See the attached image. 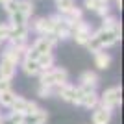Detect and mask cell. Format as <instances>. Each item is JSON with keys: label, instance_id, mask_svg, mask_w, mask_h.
<instances>
[{"label": "cell", "instance_id": "6da1fadb", "mask_svg": "<svg viewBox=\"0 0 124 124\" xmlns=\"http://www.w3.org/2000/svg\"><path fill=\"white\" fill-rule=\"evenodd\" d=\"M37 78H39V85H46V87L54 89V87L63 85L65 82H69V72L63 67H52L48 70H43Z\"/></svg>", "mask_w": 124, "mask_h": 124}, {"label": "cell", "instance_id": "7a4b0ae2", "mask_svg": "<svg viewBox=\"0 0 124 124\" xmlns=\"http://www.w3.org/2000/svg\"><path fill=\"white\" fill-rule=\"evenodd\" d=\"M93 37L98 41L100 48L106 50V48H109V46H115V45L120 41V37H122V28H120V24L113 26V28H100V30L93 31Z\"/></svg>", "mask_w": 124, "mask_h": 124}, {"label": "cell", "instance_id": "3957f363", "mask_svg": "<svg viewBox=\"0 0 124 124\" xmlns=\"http://www.w3.org/2000/svg\"><path fill=\"white\" fill-rule=\"evenodd\" d=\"M91 35H93V28H91V24H89L87 21L82 19V21L70 24V39H74L78 45L85 46L87 41L91 39Z\"/></svg>", "mask_w": 124, "mask_h": 124}, {"label": "cell", "instance_id": "277c9868", "mask_svg": "<svg viewBox=\"0 0 124 124\" xmlns=\"http://www.w3.org/2000/svg\"><path fill=\"white\" fill-rule=\"evenodd\" d=\"M120 104H122V89H120L119 85H117V87L106 89V91L100 94V104H98V106L109 109V111L117 109Z\"/></svg>", "mask_w": 124, "mask_h": 124}, {"label": "cell", "instance_id": "5b68a950", "mask_svg": "<svg viewBox=\"0 0 124 124\" xmlns=\"http://www.w3.org/2000/svg\"><path fill=\"white\" fill-rule=\"evenodd\" d=\"M28 35H30V26L28 24L9 26V30H8V43L13 45V46H26L28 45Z\"/></svg>", "mask_w": 124, "mask_h": 124}, {"label": "cell", "instance_id": "8992f818", "mask_svg": "<svg viewBox=\"0 0 124 124\" xmlns=\"http://www.w3.org/2000/svg\"><path fill=\"white\" fill-rule=\"evenodd\" d=\"M57 37L54 35V33H48V35H39L35 39V41L31 43L30 46L33 48V50L41 56V54H46V52H52L54 48H56V45H57Z\"/></svg>", "mask_w": 124, "mask_h": 124}, {"label": "cell", "instance_id": "52a82bcc", "mask_svg": "<svg viewBox=\"0 0 124 124\" xmlns=\"http://www.w3.org/2000/svg\"><path fill=\"white\" fill-rule=\"evenodd\" d=\"M50 19H52V22H54V30H52V33L57 37V41L70 39V24L65 22V19H63L59 13H57V15H52Z\"/></svg>", "mask_w": 124, "mask_h": 124}, {"label": "cell", "instance_id": "ba28073f", "mask_svg": "<svg viewBox=\"0 0 124 124\" xmlns=\"http://www.w3.org/2000/svg\"><path fill=\"white\" fill-rule=\"evenodd\" d=\"M37 108H39L37 102H33V100H26L24 96H19V94H17L9 109H11V111H15V113H21V115H28V113H31V111H35Z\"/></svg>", "mask_w": 124, "mask_h": 124}, {"label": "cell", "instance_id": "9c48e42d", "mask_svg": "<svg viewBox=\"0 0 124 124\" xmlns=\"http://www.w3.org/2000/svg\"><path fill=\"white\" fill-rule=\"evenodd\" d=\"M76 93H78V85H72V83H69V82H65L59 87H54V96H59L61 100H65L69 104H74Z\"/></svg>", "mask_w": 124, "mask_h": 124}, {"label": "cell", "instance_id": "30bf717a", "mask_svg": "<svg viewBox=\"0 0 124 124\" xmlns=\"http://www.w3.org/2000/svg\"><path fill=\"white\" fill-rule=\"evenodd\" d=\"M98 82H100V78L94 70H83L78 78V87L85 89V91H93V89H96Z\"/></svg>", "mask_w": 124, "mask_h": 124}, {"label": "cell", "instance_id": "8fae6325", "mask_svg": "<svg viewBox=\"0 0 124 124\" xmlns=\"http://www.w3.org/2000/svg\"><path fill=\"white\" fill-rule=\"evenodd\" d=\"M30 30H33L37 35H48L54 30V22H52L50 17H39L33 21V24H28Z\"/></svg>", "mask_w": 124, "mask_h": 124}, {"label": "cell", "instance_id": "7c38bea8", "mask_svg": "<svg viewBox=\"0 0 124 124\" xmlns=\"http://www.w3.org/2000/svg\"><path fill=\"white\" fill-rule=\"evenodd\" d=\"M26 46H28V45H26ZM26 46H13V45H8V46L4 48V52H2V57L9 59L11 63H15L17 67H19V63L22 61V56H24Z\"/></svg>", "mask_w": 124, "mask_h": 124}, {"label": "cell", "instance_id": "4fadbf2b", "mask_svg": "<svg viewBox=\"0 0 124 124\" xmlns=\"http://www.w3.org/2000/svg\"><path fill=\"white\" fill-rule=\"evenodd\" d=\"M46 120H48V111L43 108H37L35 111L22 117V124H46Z\"/></svg>", "mask_w": 124, "mask_h": 124}, {"label": "cell", "instance_id": "5bb4252c", "mask_svg": "<svg viewBox=\"0 0 124 124\" xmlns=\"http://www.w3.org/2000/svg\"><path fill=\"white\" fill-rule=\"evenodd\" d=\"M98 104H100V94L96 93V89H93V91H85V89H83V96H82V100H80V106H82V108L93 111Z\"/></svg>", "mask_w": 124, "mask_h": 124}, {"label": "cell", "instance_id": "9a60e30c", "mask_svg": "<svg viewBox=\"0 0 124 124\" xmlns=\"http://www.w3.org/2000/svg\"><path fill=\"white\" fill-rule=\"evenodd\" d=\"M111 117H113V111H109V109L102 108V106H96L93 109V115H91V122L93 124H109Z\"/></svg>", "mask_w": 124, "mask_h": 124}, {"label": "cell", "instance_id": "2e32d148", "mask_svg": "<svg viewBox=\"0 0 124 124\" xmlns=\"http://www.w3.org/2000/svg\"><path fill=\"white\" fill-rule=\"evenodd\" d=\"M15 72H17V65L11 63L9 59L2 57V59H0V80L11 82V80L15 78Z\"/></svg>", "mask_w": 124, "mask_h": 124}, {"label": "cell", "instance_id": "e0dca14e", "mask_svg": "<svg viewBox=\"0 0 124 124\" xmlns=\"http://www.w3.org/2000/svg\"><path fill=\"white\" fill-rule=\"evenodd\" d=\"M19 67L22 69V72H24L26 76L35 78V76H39V74H41V69H39L37 61H33V59H28V57H22V61L19 63Z\"/></svg>", "mask_w": 124, "mask_h": 124}, {"label": "cell", "instance_id": "ac0fdd59", "mask_svg": "<svg viewBox=\"0 0 124 124\" xmlns=\"http://www.w3.org/2000/svg\"><path fill=\"white\" fill-rule=\"evenodd\" d=\"M94 56V67L100 69V70H106V69L111 65V54L106 50H98L93 54Z\"/></svg>", "mask_w": 124, "mask_h": 124}, {"label": "cell", "instance_id": "d6986e66", "mask_svg": "<svg viewBox=\"0 0 124 124\" xmlns=\"http://www.w3.org/2000/svg\"><path fill=\"white\" fill-rule=\"evenodd\" d=\"M54 61H56L54 52H46V54H41V56L37 57V65H39V69H41V72L52 69V67H54Z\"/></svg>", "mask_w": 124, "mask_h": 124}, {"label": "cell", "instance_id": "ffe728a7", "mask_svg": "<svg viewBox=\"0 0 124 124\" xmlns=\"http://www.w3.org/2000/svg\"><path fill=\"white\" fill-rule=\"evenodd\" d=\"M61 17L65 19V22L74 24V22H78V21H82V19H83V11H82V8L74 6L70 11H67V13H65V15H61Z\"/></svg>", "mask_w": 124, "mask_h": 124}, {"label": "cell", "instance_id": "44dd1931", "mask_svg": "<svg viewBox=\"0 0 124 124\" xmlns=\"http://www.w3.org/2000/svg\"><path fill=\"white\" fill-rule=\"evenodd\" d=\"M17 94L11 91V89H6V91H2L0 93V108H11V104H13V100H15Z\"/></svg>", "mask_w": 124, "mask_h": 124}, {"label": "cell", "instance_id": "7402d4cb", "mask_svg": "<svg viewBox=\"0 0 124 124\" xmlns=\"http://www.w3.org/2000/svg\"><path fill=\"white\" fill-rule=\"evenodd\" d=\"M33 9H35V6H33L31 0H19V9L17 11H21L26 19H30L33 15Z\"/></svg>", "mask_w": 124, "mask_h": 124}, {"label": "cell", "instance_id": "603a6c76", "mask_svg": "<svg viewBox=\"0 0 124 124\" xmlns=\"http://www.w3.org/2000/svg\"><path fill=\"white\" fill-rule=\"evenodd\" d=\"M76 6L74 0H56V8H57V13L59 15H65L67 11H70Z\"/></svg>", "mask_w": 124, "mask_h": 124}, {"label": "cell", "instance_id": "cb8c5ba5", "mask_svg": "<svg viewBox=\"0 0 124 124\" xmlns=\"http://www.w3.org/2000/svg\"><path fill=\"white\" fill-rule=\"evenodd\" d=\"M30 19H26L21 11H15L9 15V26H24V24H30Z\"/></svg>", "mask_w": 124, "mask_h": 124}, {"label": "cell", "instance_id": "d4e9b609", "mask_svg": "<svg viewBox=\"0 0 124 124\" xmlns=\"http://www.w3.org/2000/svg\"><path fill=\"white\" fill-rule=\"evenodd\" d=\"M106 4H109V0H83V8H87L89 11H96Z\"/></svg>", "mask_w": 124, "mask_h": 124}, {"label": "cell", "instance_id": "484cf974", "mask_svg": "<svg viewBox=\"0 0 124 124\" xmlns=\"http://www.w3.org/2000/svg\"><path fill=\"white\" fill-rule=\"evenodd\" d=\"M2 8H4V11L8 15H11V13H15V11L19 9V0H4V2H2Z\"/></svg>", "mask_w": 124, "mask_h": 124}, {"label": "cell", "instance_id": "4316f807", "mask_svg": "<svg viewBox=\"0 0 124 124\" xmlns=\"http://www.w3.org/2000/svg\"><path fill=\"white\" fill-rule=\"evenodd\" d=\"M37 96H41V98H50V96H54V89L46 87V85H39V87H37Z\"/></svg>", "mask_w": 124, "mask_h": 124}, {"label": "cell", "instance_id": "83f0119b", "mask_svg": "<svg viewBox=\"0 0 124 124\" xmlns=\"http://www.w3.org/2000/svg\"><path fill=\"white\" fill-rule=\"evenodd\" d=\"M117 24H120V22L117 21V17L108 15V17L102 19V26H100V28H113V26H117Z\"/></svg>", "mask_w": 124, "mask_h": 124}, {"label": "cell", "instance_id": "f1b7e54d", "mask_svg": "<svg viewBox=\"0 0 124 124\" xmlns=\"http://www.w3.org/2000/svg\"><path fill=\"white\" fill-rule=\"evenodd\" d=\"M109 11H111V8H109V4H106V6H102V8H98V9L94 11V13H96V15H98L100 19H104V17H108V15H111V13H109Z\"/></svg>", "mask_w": 124, "mask_h": 124}, {"label": "cell", "instance_id": "f546056e", "mask_svg": "<svg viewBox=\"0 0 124 124\" xmlns=\"http://www.w3.org/2000/svg\"><path fill=\"white\" fill-rule=\"evenodd\" d=\"M22 117H24V115L15 113V111H9V113H8V119H9V120H13L15 124H22Z\"/></svg>", "mask_w": 124, "mask_h": 124}, {"label": "cell", "instance_id": "4dcf8cb0", "mask_svg": "<svg viewBox=\"0 0 124 124\" xmlns=\"http://www.w3.org/2000/svg\"><path fill=\"white\" fill-rule=\"evenodd\" d=\"M8 30H9L8 24H0V45L4 41H8Z\"/></svg>", "mask_w": 124, "mask_h": 124}, {"label": "cell", "instance_id": "1f68e13d", "mask_svg": "<svg viewBox=\"0 0 124 124\" xmlns=\"http://www.w3.org/2000/svg\"><path fill=\"white\" fill-rule=\"evenodd\" d=\"M6 89H11V82H4V80H0V93L6 91Z\"/></svg>", "mask_w": 124, "mask_h": 124}, {"label": "cell", "instance_id": "d6a6232c", "mask_svg": "<svg viewBox=\"0 0 124 124\" xmlns=\"http://www.w3.org/2000/svg\"><path fill=\"white\" fill-rule=\"evenodd\" d=\"M0 124H15V122H13V120H9V119H8V115H4V117L0 119Z\"/></svg>", "mask_w": 124, "mask_h": 124}, {"label": "cell", "instance_id": "836d02e7", "mask_svg": "<svg viewBox=\"0 0 124 124\" xmlns=\"http://www.w3.org/2000/svg\"><path fill=\"white\" fill-rule=\"evenodd\" d=\"M0 119H2V111H0Z\"/></svg>", "mask_w": 124, "mask_h": 124}, {"label": "cell", "instance_id": "e575fe53", "mask_svg": "<svg viewBox=\"0 0 124 124\" xmlns=\"http://www.w3.org/2000/svg\"><path fill=\"white\" fill-rule=\"evenodd\" d=\"M2 2H4V0H0V4H2Z\"/></svg>", "mask_w": 124, "mask_h": 124}]
</instances>
